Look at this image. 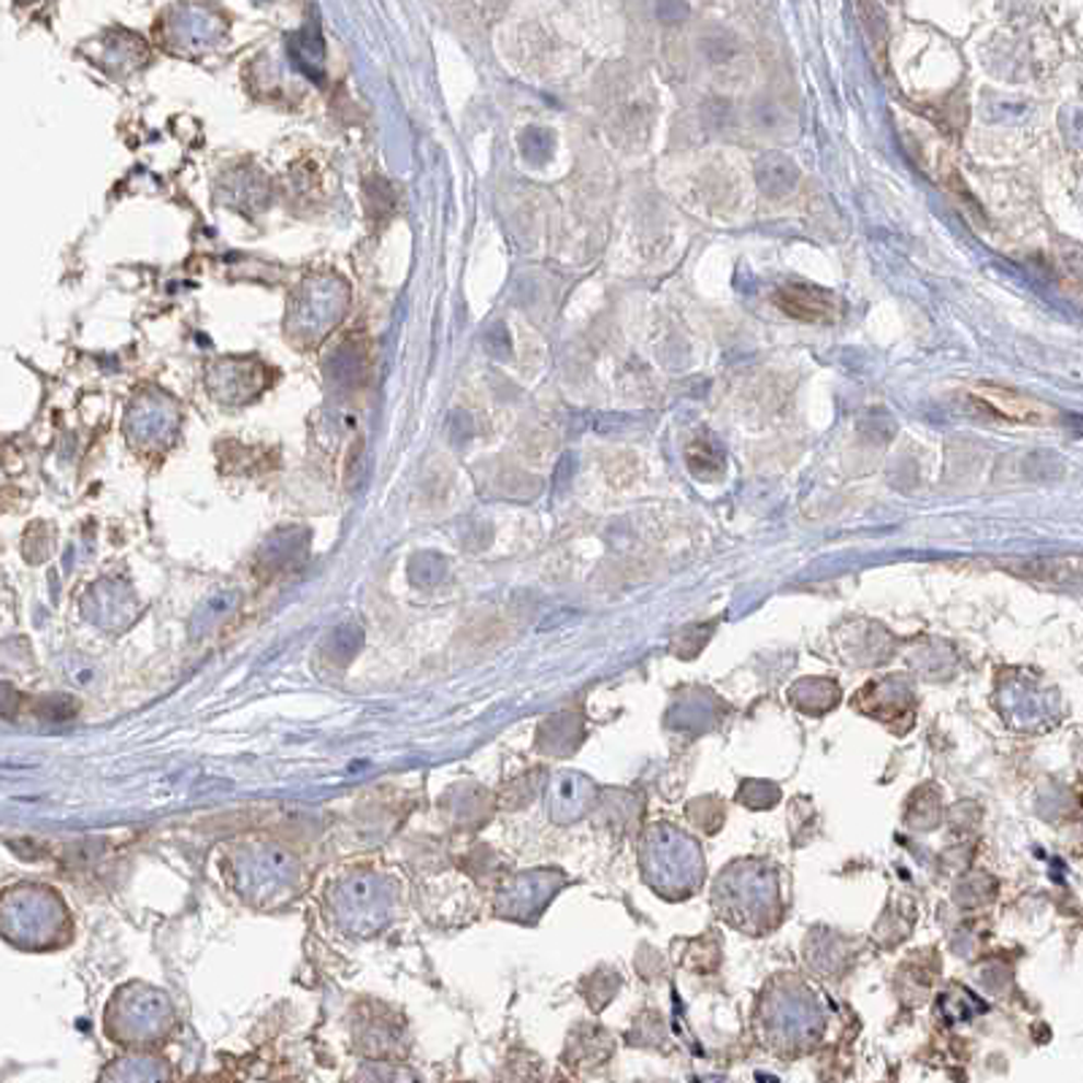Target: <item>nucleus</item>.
Instances as JSON below:
<instances>
[{"instance_id": "f257e3e1", "label": "nucleus", "mask_w": 1083, "mask_h": 1083, "mask_svg": "<svg viewBox=\"0 0 1083 1083\" xmlns=\"http://www.w3.org/2000/svg\"><path fill=\"white\" fill-rule=\"evenodd\" d=\"M970 401L980 412H989L994 418L1011 420V423L1024 426H1051L1057 423V409L1048 404L1037 401V398L1024 396V393L1011 391V387L1000 385H978L970 391Z\"/></svg>"}, {"instance_id": "f03ea898", "label": "nucleus", "mask_w": 1083, "mask_h": 1083, "mask_svg": "<svg viewBox=\"0 0 1083 1083\" xmlns=\"http://www.w3.org/2000/svg\"><path fill=\"white\" fill-rule=\"evenodd\" d=\"M780 312L800 323H829L835 317V295L824 288L805 282H789L775 293Z\"/></svg>"}, {"instance_id": "7ed1b4c3", "label": "nucleus", "mask_w": 1083, "mask_h": 1083, "mask_svg": "<svg viewBox=\"0 0 1083 1083\" xmlns=\"http://www.w3.org/2000/svg\"><path fill=\"white\" fill-rule=\"evenodd\" d=\"M686 464L697 480H718L723 475V450L710 436H697L686 447Z\"/></svg>"}, {"instance_id": "20e7f679", "label": "nucleus", "mask_w": 1083, "mask_h": 1083, "mask_svg": "<svg viewBox=\"0 0 1083 1083\" xmlns=\"http://www.w3.org/2000/svg\"><path fill=\"white\" fill-rule=\"evenodd\" d=\"M794 185H796V168L789 158L772 152V155H767L761 163H758V187H761L769 198L785 196Z\"/></svg>"}, {"instance_id": "39448f33", "label": "nucleus", "mask_w": 1083, "mask_h": 1083, "mask_svg": "<svg viewBox=\"0 0 1083 1083\" xmlns=\"http://www.w3.org/2000/svg\"><path fill=\"white\" fill-rule=\"evenodd\" d=\"M125 1068H128V1073H123V1070H117V1079H114L112 1083H165L163 1081V1073H158L155 1070V1064L152 1062H123Z\"/></svg>"}]
</instances>
